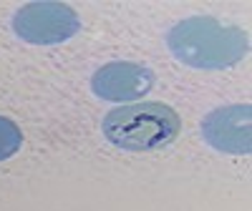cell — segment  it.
<instances>
[{"label":"cell","mask_w":252,"mask_h":211,"mask_svg":"<svg viewBox=\"0 0 252 211\" xmlns=\"http://www.w3.org/2000/svg\"><path fill=\"white\" fill-rule=\"evenodd\" d=\"M172 55L189 68L220 71L240 63L250 51V38L237 26H224L209 15L179 20L166 33Z\"/></svg>","instance_id":"cell-1"},{"label":"cell","mask_w":252,"mask_h":211,"mask_svg":"<svg viewBox=\"0 0 252 211\" xmlns=\"http://www.w3.org/2000/svg\"><path fill=\"white\" fill-rule=\"evenodd\" d=\"M109 143L124 151H157L169 146L182 129L174 108L159 101H141L109 111L101 123Z\"/></svg>","instance_id":"cell-2"},{"label":"cell","mask_w":252,"mask_h":211,"mask_svg":"<svg viewBox=\"0 0 252 211\" xmlns=\"http://www.w3.org/2000/svg\"><path fill=\"white\" fill-rule=\"evenodd\" d=\"M13 30L31 46H56L81 30V18L66 3H28L13 15Z\"/></svg>","instance_id":"cell-3"},{"label":"cell","mask_w":252,"mask_h":211,"mask_svg":"<svg viewBox=\"0 0 252 211\" xmlns=\"http://www.w3.org/2000/svg\"><path fill=\"white\" fill-rule=\"evenodd\" d=\"M204 141L224 154H250L252 151V108L247 103L222 106L207 113L202 121Z\"/></svg>","instance_id":"cell-4"},{"label":"cell","mask_w":252,"mask_h":211,"mask_svg":"<svg viewBox=\"0 0 252 211\" xmlns=\"http://www.w3.org/2000/svg\"><path fill=\"white\" fill-rule=\"evenodd\" d=\"M154 86V73L141 66V63H129V60H114L101 66L94 78L91 88L98 98L114 101V103H126L146 96Z\"/></svg>","instance_id":"cell-5"},{"label":"cell","mask_w":252,"mask_h":211,"mask_svg":"<svg viewBox=\"0 0 252 211\" xmlns=\"http://www.w3.org/2000/svg\"><path fill=\"white\" fill-rule=\"evenodd\" d=\"M23 146V133H20L18 123L0 116V161H5L10 156H15Z\"/></svg>","instance_id":"cell-6"}]
</instances>
